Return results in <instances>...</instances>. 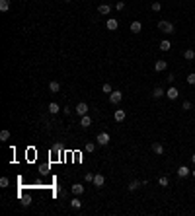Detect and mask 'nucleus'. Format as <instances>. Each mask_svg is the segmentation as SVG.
Returning a JSON list of instances; mask_svg holds the SVG:
<instances>
[{
	"label": "nucleus",
	"instance_id": "33",
	"mask_svg": "<svg viewBox=\"0 0 195 216\" xmlns=\"http://www.w3.org/2000/svg\"><path fill=\"white\" fill-rule=\"evenodd\" d=\"M183 111H189L191 109V101H183V107H182Z\"/></svg>",
	"mask_w": 195,
	"mask_h": 216
},
{
	"label": "nucleus",
	"instance_id": "19",
	"mask_svg": "<svg viewBox=\"0 0 195 216\" xmlns=\"http://www.w3.org/2000/svg\"><path fill=\"white\" fill-rule=\"evenodd\" d=\"M10 10V0H0V12H8Z\"/></svg>",
	"mask_w": 195,
	"mask_h": 216
},
{
	"label": "nucleus",
	"instance_id": "22",
	"mask_svg": "<svg viewBox=\"0 0 195 216\" xmlns=\"http://www.w3.org/2000/svg\"><path fill=\"white\" fill-rule=\"evenodd\" d=\"M172 49V43L168 41V39H164L162 43H160V51H170Z\"/></svg>",
	"mask_w": 195,
	"mask_h": 216
},
{
	"label": "nucleus",
	"instance_id": "26",
	"mask_svg": "<svg viewBox=\"0 0 195 216\" xmlns=\"http://www.w3.org/2000/svg\"><path fill=\"white\" fill-rule=\"evenodd\" d=\"M102 90H104V93H111V92H113V88H111V84H107V82H105V84L102 86Z\"/></svg>",
	"mask_w": 195,
	"mask_h": 216
},
{
	"label": "nucleus",
	"instance_id": "9",
	"mask_svg": "<svg viewBox=\"0 0 195 216\" xmlns=\"http://www.w3.org/2000/svg\"><path fill=\"white\" fill-rule=\"evenodd\" d=\"M104 183H105V177L102 173H96V175H94V185H96V187H104Z\"/></svg>",
	"mask_w": 195,
	"mask_h": 216
},
{
	"label": "nucleus",
	"instance_id": "7",
	"mask_svg": "<svg viewBox=\"0 0 195 216\" xmlns=\"http://www.w3.org/2000/svg\"><path fill=\"white\" fill-rule=\"evenodd\" d=\"M166 68H168V62H166V61L160 59V61L154 62V70H156V72H162V70H166Z\"/></svg>",
	"mask_w": 195,
	"mask_h": 216
},
{
	"label": "nucleus",
	"instance_id": "24",
	"mask_svg": "<svg viewBox=\"0 0 195 216\" xmlns=\"http://www.w3.org/2000/svg\"><path fill=\"white\" fill-rule=\"evenodd\" d=\"M158 183H160V187H168V183H170V179L166 177V175H162L160 179H158Z\"/></svg>",
	"mask_w": 195,
	"mask_h": 216
},
{
	"label": "nucleus",
	"instance_id": "23",
	"mask_svg": "<svg viewBox=\"0 0 195 216\" xmlns=\"http://www.w3.org/2000/svg\"><path fill=\"white\" fill-rule=\"evenodd\" d=\"M49 90H51L53 93H57V92H59V90H61V84H59V82H55V80H53L51 84H49Z\"/></svg>",
	"mask_w": 195,
	"mask_h": 216
},
{
	"label": "nucleus",
	"instance_id": "18",
	"mask_svg": "<svg viewBox=\"0 0 195 216\" xmlns=\"http://www.w3.org/2000/svg\"><path fill=\"white\" fill-rule=\"evenodd\" d=\"M141 29H142V24H141V21H133V24H131V31L133 33H141Z\"/></svg>",
	"mask_w": 195,
	"mask_h": 216
},
{
	"label": "nucleus",
	"instance_id": "20",
	"mask_svg": "<svg viewBox=\"0 0 195 216\" xmlns=\"http://www.w3.org/2000/svg\"><path fill=\"white\" fill-rule=\"evenodd\" d=\"M59 109H61V107H59V103H49V113H51V115H57V113H59Z\"/></svg>",
	"mask_w": 195,
	"mask_h": 216
},
{
	"label": "nucleus",
	"instance_id": "16",
	"mask_svg": "<svg viewBox=\"0 0 195 216\" xmlns=\"http://www.w3.org/2000/svg\"><path fill=\"white\" fill-rule=\"evenodd\" d=\"M183 59L185 61H193L195 59V51H193V49H185V51H183Z\"/></svg>",
	"mask_w": 195,
	"mask_h": 216
},
{
	"label": "nucleus",
	"instance_id": "28",
	"mask_svg": "<svg viewBox=\"0 0 195 216\" xmlns=\"http://www.w3.org/2000/svg\"><path fill=\"white\" fill-rule=\"evenodd\" d=\"M187 82H189L191 86H195V72H191V74H187Z\"/></svg>",
	"mask_w": 195,
	"mask_h": 216
},
{
	"label": "nucleus",
	"instance_id": "5",
	"mask_svg": "<svg viewBox=\"0 0 195 216\" xmlns=\"http://www.w3.org/2000/svg\"><path fill=\"white\" fill-rule=\"evenodd\" d=\"M113 117H115V121H117V123H123V121H125V117H127V113H125L123 109H115Z\"/></svg>",
	"mask_w": 195,
	"mask_h": 216
},
{
	"label": "nucleus",
	"instance_id": "6",
	"mask_svg": "<svg viewBox=\"0 0 195 216\" xmlns=\"http://www.w3.org/2000/svg\"><path fill=\"white\" fill-rule=\"evenodd\" d=\"M105 27H107L109 31H115V29L119 27V24H117V20H115V18H109V20L105 21Z\"/></svg>",
	"mask_w": 195,
	"mask_h": 216
},
{
	"label": "nucleus",
	"instance_id": "8",
	"mask_svg": "<svg viewBox=\"0 0 195 216\" xmlns=\"http://www.w3.org/2000/svg\"><path fill=\"white\" fill-rule=\"evenodd\" d=\"M191 171H189V168H185V165H179L178 168V177H182V179H185L187 175H189Z\"/></svg>",
	"mask_w": 195,
	"mask_h": 216
},
{
	"label": "nucleus",
	"instance_id": "3",
	"mask_svg": "<svg viewBox=\"0 0 195 216\" xmlns=\"http://www.w3.org/2000/svg\"><path fill=\"white\" fill-rule=\"evenodd\" d=\"M121 99H123V93H121V92H117V90H113V92L109 93V101H111L113 105H117V103H121Z\"/></svg>",
	"mask_w": 195,
	"mask_h": 216
},
{
	"label": "nucleus",
	"instance_id": "14",
	"mask_svg": "<svg viewBox=\"0 0 195 216\" xmlns=\"http://www.w3.org/2000/svg\"><path fill=\"white\" fill-rule=\"evenodd\" d=\"M152 152L158 154V156H162V154H164V146H162L160 142H154V144H152Z\"/></svg>",
	"mask_w": 195,
	"mask_h": 216
},
{
	"label": "nucleus",
	"instance_id": "21",
	"mask_svg": "<svg viewBox=\"0 0 195 216\" xmlns=\"http://www.w3.org/2000/svg\"><path fill=\"white\" fill-rule=\"evenodd\" d=\"M70 206H72V208H74V210H78V208H80V206H82V200L74 197V199H72V200H70Z\"/></svg>",
	"mask_w": 195,
	"mask_h": 216
},
{
	"label": "nucleus",
	"instance_id": "25",
	"mask_svg": "<svg viewBox=\"0 0 195 216\" xmlns=\"http://www.w3.org/2000/svg\"><path fill=\"white\" fill-rule=\"evenodd\" d=\"M84 148H86V152H90V154H92L94 150H96V144H94V142H88V144H86Z\"/></svg>",
	"mask_w": 195,
	"mask_h": 216
},
{
	"label": "nucleus",
	"instance_id": "32",
	"mask_svg": "<svg viewBox=\"0 0 195 216\" xmlns=\"http://www.w3.org/2000/svg\"><path fill=\"white\" fill-rule=\"evenodd\" d=\"M84 179H86L88 183H94V173H86V175H84Z\"/></svg>",
	"mask_w": 195,
	"mask_h": 216
},
{
	"label": "nucleus",
	"instance_id": "12",
	"mask_svg": "<svg viewBox=\"0 0 195 216\" xmlns=\"http://www.w3.org/2000/svg\"><path fill=\"white\" fill-rule=\"evenodd\" d=\"M90 125H92V117H90V115H84V117H80V127L88 128Z\"/></svg>",
	"mask_w": 195,
	"mask_h": 216
},
{
	"label": "nucleus",
	"instance_id": "29",
	"mask_svg": "<svg viewBox=\"0 0 195 216\" xmlns=\"http://www.w3.org/2000/svg\"><path fill=\"white\" fill-rule=\"evenodd\" d=\"M10 185V179L8 177H2V179H0V187H8Z\"/></svg>",
	"mask_w": 195,
	"mask_h": 216
},
{
	"label": "nucleus",
	"instance_id": "10",
	"mask_svg": "<svg viewBox=\"0 0 195 216\" xmlns=\"http://www.w3.org/2000/svg\"><path fill=\"white\" fill-rule=\"evenodd\" d=\"M166 96H168V99H178V96H179V92H178V88H168V92H166Z\"/></svg>",
	"mask_w": 195,
	"mask_h": 216
},
{
	"label": "nucleus",
	"instance_id": "13",
	"mask_svg": "<svg viewBox=\"0 0 195 216\" xmlns=\"http://www.w3.org/2000/svg\"><path fill=\"white\" fill-rule=\"evenodd\" d=\"M70 191L74 193V195H82V193H84V185H80V183H74V185L70 187Z\"/></svg>",
	"mask_w": 195,
	"mask_h": 216
},
{
	"label": "nucleus",
	"instance_id": "34",
	"mask_svg": "<svg viewBox=\"0 0 195 216\" xmlns=\"http://www.w3.org/2000/svg\"><path fill=\"white\" fill-rule=\"evenodd\" d=\"M63 113H64V115H70L72 109H70V107H63Z\"/></svg>",
	"mask_w": 195,
	"mask_h": 216
},
{
	"label": "nucleus",
	"instance_id": "35",
	"mask_svg": "<svg viewBox=\"0 0 195 216\" xmlns=\"http://www.w3.org/2000/svg\"><path fill=\"white\" fill-rule=\"evenodd\" d=\"M191 162H193V164H195V154H193V156H191Z\"/></svg>",
	"mask_w": 195,
	"mask_h": 216
},
{
	"label": "nucleus",
	"instance_id": "2",
	"mask_svg": "<svg viewBox=\"0 0 195 216\" xmlns=\"http://www.w3.org/2000/svg\"><path fill=\"white\" fill-rule=\"evenodd\" d=\"M88 111H90V107H88V103H84V101H80V103L74 107V113H76V115H80V117L88 115Z\"/></svg>",
	"mask_w": 195,
	"mask_h": 216
},
{
	"label": "nucleus",
	"instance_id": "15",
	"mask_svg": "<svg viewBox=\"0 0 195 216\" xmlns=\"http://www.w3.org/2000/svg\"><path fill=\"white\" fill-rule=\"evenodd\" d=\"M162 96H166V92H164V88H160V86H156V88L152 90V97H162Z\"/></svg>",
	"mask_w": 195,
	"mask_h": 216
},
{
	"label": "nucleus",
	"instance_id": "36",
	"mask_svg": "<svg viewBox=\"0 0 195 216\" xmlns=\"http://www.w3.org/2000/svg\"><path fill=\"white\" fill-rule=\"evenodd\" d=\"M191 175H193V177H195V169H193V171H191Z\"/></svg>",
	"mask_w": 195,
	"mask_h": 216
},
{
	"label": "nucleus",
	"instance_id": "1",
	"mask_svg": "<svg viewBox=\"0 0 195 216\" xmlns=\"http://www.w3.org/2000/svg\"><path fill=\"white\" fill-rule=\"evenodd\" d=\"M158 29H160L162 33H166V35L176 33V27H174V24H172V21H166V20H160V21H158Z\"/></svg>",
	"mask_w": 195,
	"mask_h": 216
},
{
	"label": "nucleus",
	"instance_id": "31",
	"mask_svg": "<svg viewBox=\"0 0 195 216\" xmlns=\"http://www.w3.org/2000/svg\"><path fill=\"white\" fill-rule=\"evenodd\" d=\"M115 8H117V10L121 12V10H123V8H125V2H123V0H119V2H117V4H115Z\"/></svg>",
	"mask_w": 195,
	"mask_h": 216
},
{
	"label": "nucleus",
	"instance_id": "17",
	"mask_svg": "<svg viewBox=\"0 0 195 216\" xmlns=\"http://www.w3.org/2000/svg\"><path fill=\"white\" fill-rule=\"evenodd\" d=\"M141 185H142V181H139V179H135V181H131V183H129V187H127V189H129V191H137Z\"/></svg>",
	"mask_w": 195,
	"mask_h": 216
},
{
	"label": "nucleus",
	"instance_id": "11",
	"mask_svg": "<svg viewBox=\"0 0 195 216\" xmlns=\"http://www.w3.org/2000/svg\"><path fill=\"white\" fill-rule=\"evenodd\" d=\"M98 12L102 14V16H107V14L111 12V6H109V4H100V6H98Z\"/></svg>",
	"mask_w": 195,
	"mask_h": 216
},
{
	"label": "nucleus",
	"instance_id": "30",
	"mask_svg": "<svg viewBox=\"0 0 195 216\" xmlns=\"http://www.w3.org/2000/svg\"><path fill=\"white\" fill-rule=\"evenodd\" d=\"M160 8H162L160 2H152V12H160Z\"/></svg>",
	"mask_w": 195,
	"mask_h": 216
},
{
	"label": "nucleus",
	"instance_id": "37",
	"mask_svg": "<svg viewBox=\"0 0 195 216\" xmlns=\"http://www.w3.org/2000/svg\"><path fill=\"white\" fill-rule=\"evenodd\" d=\"M64 2H72V0H64Z\"/></svg>",
	"mask_w": 195,
	"mask_h": 216
},
{
	"label": "nucleus",
	"instance_id": "4",
	"mask_svg": "<svg viewBox=\"0 0 195 216\" xmlns=\"http://www.w3.org/2000/svg\"><path fill=\"white\" fill-rule=\"evenodd\" d=\"M96 140H98L100 146H107V144H109V134H107V133H100Z\"/></svg>",
	"mask_w": 195,
	"mask_h": 216
},
{
	"label": "nucleus",
	"instance_id": "27",
	"mask_svg": "<svg viewBox=\"0 0 195 216\" xmlns=\"http://www.w3.org/2000/svg\"><path fill=\"white\" fill-rule=\"evenodd\" d=\"M8 138H10V133H8V131H2V133H0V140H4V142H6Z\"/></svg>",
	"mask_w": 195,
	"mask_h": 216
}]
</instances>
